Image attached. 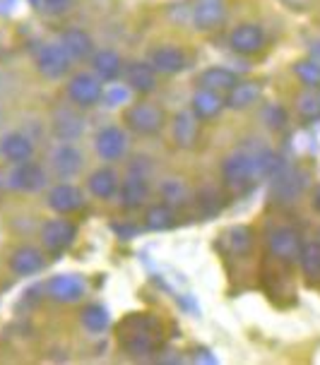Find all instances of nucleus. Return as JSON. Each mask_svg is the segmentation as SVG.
Here are the masks:
<instances>
[{
    "label": "nucleus",
    "mask_w": 320,
    "mask_h": 365,
    "mask_svg": "<svg viewBox=\"0 0 320 365\" xmlns=\"http://www.w3.org/2000/svg\"><path fill=\"white\" fill-rule=\"evenodd\" d=\"M121 349L133 358H145L159 351L164 341V327L152 315H130L119 327Z\"/></svg>",
    "instance_id": "nucleus-1"
},
{
    "label": "nucleus",
    "mask_w": 320,
    "mask_h": 365,
    "mask_svg": "<svg viewBox=\"0 0 320 365\" xmlns=\"http://www.w3.org/2000/svg\"><path fill=\"white\" fill-rule=\"evenodd\" d=\"M221 175H224V185L236 195L248 192L260 178L256 159L244 152L226 156L224 164H221Z\"/></svg>",
    "instance_id": "nucleus-2"
},
{
    "label": "nucleus",
    "mask_w": 320,
    "mask_h": 365,
    "mask_svg": "<svg viewBox=\"0 0 320 365\" xmlns=\"http://www.w3.org/2000/svg\"><path fill=\"white\" fill-rule=\"evenodd\" d=\"M123 123H126L128 130H133L135 135L149 137V135H156L161 128H164V110L159 106H154V103L140 101V103H133L130 108H126Z\"/></svg>",
    "instance_id": "nucleus-3"
},
{
    "label": "nucleus",
    "mask_w": 320,
    "mask_h": 365,
    "mask_svg": "<svg viewBox=\"0 0 320 365\" xmlns=\"http://www.w3.org/2000/svg\"><path fill=\"white\" fill-rule=\"evenodd\" d=\"M301 247H304L301 236H299V231H294L289 226L274 228L270 233V238H267V250H270V255L286 264L296 262L299 255H301Z\"/></svg>",
    "instance_id": "nucleus-4"
},
{
    "label": "nucleus",
    "mask_w": 320,
    "mask_h": 365,
    "mask_svg": "<svg viewBox=\"0 0 320 365\" xmlns=\"http://www.w3.org/2000/svg\"><path fill=\"white\" fill-rule=\"evenodd\" d=\"M68 96H70V101L80 108H89V106H94V103H99L104 96L99 77L89 75V73H77L73 80L68 82Z\"/></svg>",
    "instance_id": "nucleus-5"
},
{
    "label": "nucleus",
    "mask_w": 320,
    "mask_h": 365,
    "mask_svg": "<svg viewBox=\"0 0 320 365\" xmlns=\"http://www.w3.org/2000/svg\"><path fill=\"white\" fill-rule=\"evenodd\" d=\"M70 61L73 58L68 56V51L61 43H49L36 53V70L49 80H58L70 70Z\"/></svg>",
    "instance_id": "nucleus-6"
},
{
    "label": "nucleus",
    "mask_w": 320,
    "mask_h": 365,
    "mask_svg": "<svg viewBox=\"0 0 320 365\" xmlns=\"http://www.w3.org/2000/svg\"><path fill=\"white\" fill-rule=\"evenodd\" d=\"M77 236V226L68 219H51L41 226V240L49 252H63Z\"/></svg>",
    "instance_id": "nucleus-7"
},
{
    "label": "nucleus",
    "mask_w": 320,
    "mask_h": 365,
    "mask_svg": "<svg viewBox=\"0 0 320 365\" xmlns=\"http://www.w3.org/2000/svg\"><path fill=\"white\" fill-rule=\"evenodd\" d=\"M306 180H309V175L299 171V168H282V171L274 175L272 195L277 197V202H294L304 192Z\"/></svg>",
    "instance_id": "nucleus-8"
},
{
    "label": "nucleus",
    "mask_w": 320,
    "mask_h": 365,
    "mask_svg": "<svg viewBox=\"0 0 320 365\" xmlns=\"http://www.w3.org/2000/svg\"><path fill=\"white\" fill-rule=\"evenodd\" d=\"M226 19V0H195L193 22L202 31H212L224 24Z\"/></svg>",
    "instance_id": "nucleus-9"
},
{
    "label": "nucleus",
    "mask_w": 320,
    "mask_h": 365,
    "mask_svg": "<svg viewBox=\"0 0 320 365\" xmlns=\"http://www.w3.org/2000/svg\"><path fill=\"white\" fill-rule=\"evenodd\" d=\"M46 185V173L44 168L34 164V161H22L15 164V171L10 173V187L22 192H36Z\"/></svg>",
    "instance_id": "nucleus-10"
},
{
    "label": "nucleus",
    "mask_w": 320,
    "mask_h": 365,
    "mask_svg": "<svg viewBox=\"0 0 320 365\" xmlns=\"http://www.w3.org/2000/svg\"><path fill=\"white\" fill-rule=\"evenodd\" d=\"M94 147H96V154H99L104 161H116L126 154L128 137L121 128L111 125V128L99 130V135H96V140H94Z\"/></svg>",
    "instance_id": "nucleus-11"
},
{
    "label": "nucleus",
    "mask_w": 320,
    "mask_h": 365,
    "mask_svg": "<svg viewBox=\"0 0 320 365\" xmlns=\"http://www.w3.org/2000/svg\"><path fill=\"white\" fill-rule=\"evenodd\" d=\"M229 46L241 56H256L265 46V34L258 24H241L229 36Z\"/></svg>",
    "instance_id": "nucleus-12"
},
{
    "label": "nucleus",
    "mask_w": 320,
    "mask_h": 365,
    "mask_svg": "<svg viewBox=\"0 0 320 365\" xmlns=\"http://www.w3.org/2000/svg\"><path fill=\"white\" fill-rule=\"evenodd\" d=\"M147 63L161 75H176L186 68V53L176 46H156L149 51Z\"/></svg>",
    "instance_id": "nucleus-13"
},
{
    "label": "nucleus",
    "mask_w": 320,
    "mask_h": 365,
    "mask_svg": "<svg viewBox=\"0 0 320 365\" xmlns=\"http://www.w3.org/2000/svg\"><path fill=\"white\" fill-rule=\"evenodd\" d=\"M49 296L56 303H75L84 296V282L77 274H58L49 282Z\"/></svg>",
    "instance_id": "nucleus-14"
},
{
    "label": "nucleus",
    "mask_w": 320,
    "mask_h": 365,
    "mask_svg": "<svg viewBox=\"0 0 320 365\" xmlns=\"http://www.w3.org/2000/svg\"><path fill=\"white\" fill-rule=\"evenodd\" d=\"M82 190L70 182H58L56 187H51L49 192V207L58 214H73L82 207Z\"/></svg>",
    "instance_id": "nucleus-15"
},
{
    "label": "nucleus",
    "mask_w": 320,
    "mask_h": 365,
    "mask_svg": "<svg viewBox=\"0 0 320 365\" xmlns=\"http://www.w3.org/2000/svg\"><path fill=\"white\" fill-rule=\"evenodd\" d=\"M0 152L12 164H22V161H29L34 156V142L24 133H8L0 142Z\"/></svg>",
    "instance_id": "nucleus-16"
},
{
    "label": "nucleus",
    "mask_w": 320,
    "mask_h": 365,
    "mask_svg": "<svg viewBox=\"0 0 320 365\" xmlns=\"http://www.w3.org/2000/svg\"><path fill=\"white\" fill-rule=\"evenodd\" d=\"M41 267H44V252L31 245L17 247L10 255V269L19 274V277H31V274L41 272Z\"/></svg>",
    "instance_id": "nucleus-17"
},
{
    "label": "nucleus",
    "mask_w": 320,
    "mask_h": 365,
    "mask_svg": "<svg viewBox=\"0 0 320 365\" xmlns=\"http://www.w3.org/2000/svg\"><path fill=\"white\" fill-rule=\"evenodd\" d=\"M260 94H263V87H260L258 82H236L231 89L226 91L224 106H229L231 110L251 108L253 103L260 99Z\"/></svg>",
    "instance_id": "nucleus-18"
},
{
    "label": "nucleus",
    "mask_w": 320,
    "mask_h": 365,
    "mask_svg": "<svg viewBox=\"0 0 320 365\" xmlns=\"http://www.w3.org/2000/svg\"><path fill=\"white\" fill-rule=\"evenodd\" d=\"M126 82L133 91L149 94L156 89V70L149 63H128L126 65Z\"/></svg>",
    "instance_id": "nucleus-19"
},
{
    "label": "nucleus",
    "mask_w": 320,
    "mask_h": 365,
    "mask_svg": "<svg viewBox=\"0 0 320 365\" xmlns=\"http://www.w3.org/2000/svg\"><path fill=\"white\" fill-rule=\"evenodd\" d=\"M91 68H94V75L104 82H114L119 80V75L123 73V61L116 51L111 48H101L91 56Z\"/></svg>",
    "instance_id": "nucleus-20"
},
{
    "label": "nucleus",
    "mask_w": 320,
    "mask_h": 365,
    "mask_svg": "<svg viewBox=\"0 0 320 365\" xmlns=\"http://www.w3.org/2000/svg\"><path fill=\"white\" fill-rule=\"evenodd\" d=\"M51 166L58 178H73L82 168V156L73 145H61L51 156Z\"/></svg>",
    "instance_id": "nucleus-21"
},
{
    "label": "nucleus",
    "mask_w": 320,
    "mask_h": 365,
    "mask_svg": "<svg viewBox=\"0 0 320 365\" xmlns=\"http://www.w3.org/2000/svg\"><path fill=\"white\" fill-rule=\"evenodd\" d=\"M82 130H84V120H82L80 113H75V110H70V108L56 110V115H54V133H56L58 140L70 142V140H75V137H80Z\"/></svg>",
    "instance_id": "nucleus-22"
},
{
    "label": "nucleus",
    "mask_w": 320,
    "mask_h": 365,
    "mask_svg": "<svg viewBox=\"0 0 320 365\" xmlns=\"http://www.w3.org/2000/svg\"><path fill=\"white\" fill-rule=\"evenodd\" d=\"M61 46L65 51H68L70 58H77V61H82V58H89L91 51H94V43H91V36L87 34L84 29H68L61 34Z\"/></svg>",
    "instance_id": "nucleus-23"
},
{
    "label": "nucleus",
    "mask_w": 320,
    "mask_h": 365,
    "mask_svg": "<svg viewBox=\"0 0 320 365\" xmlns=\"http://www.w3.org/2000/svg\"><path fill=\"white\" fill-rule=\"evenodd\" d=\"M224 108V99H221L219 91H212V89H198L193 94V113L198 115V120H207V118H214L219 110Z\"/></svg>",
    "instance_id": "nucleus-24"
},
{
    "label": "nucleus",
    "mask_w": 320,
    "mask_h": 365,
    "mask_svg": "<svg viewBox=\"0 0 320 365\" xmlns=\"http://www.w3.org/2000/svg\"><path fill=\"white\" fill-rule=\"evenodd\" d=\"M198 133H200V125H198V115L195 113H188L183 110L174 118V140L179 147H193L195 140H198Z\"/></svg>",
    "instance_id": "nucleus-25"
},
{
    "label": "nucleus",
    "mask_w": 320,
    "mask_h": 365,
    "mask_svg": "<svg viewBox=\"0 0 320 365\" xmlns=\"http://www.w3.org/2000/svg\"><path fill=\"white\" fill-rule=\"evenodd\" d=\"M147 195H149V185L140 175H130L121 187V202L126 210H140V207L145 205Z\"/></svg>",
    "instance_id": "nucleus-26"
},
{
    "label": "nucleus",
    "mask_w": 320,
    "mask_h": 365,
    "mask_svg": "<svg viewBox=\"0 0 320 365\" xmlns=\"http://www.w3.org/2000/svg\"><path fill=\"white\" fill-rule=\"evenodd\" d=\"M87 185L94 197L109 200L119 192V175H116V171H111V168H99V171H94L89 175Z\"/></svg>",
    "instance_id": "nucleus-27"
},
{
    "label": "nucleus",
    "mask_w": 320,
    "mask_h": 365,
    "mask_svg": "<svg viewBox=\"0 0 320 365\" xmlns=\"http://www.w3.org/2000/svg\"><path fill=\"white\" fill-rule=\"evenodd\" d=\"M239 82V77L231 73V70H226V68H210V70H205V73L200 75V87L202 89H212V91H226L234 87V84Z\"/></svg>",
    "instance_id": "nucleus-28"
},
{
    "label": "nucleus",
    "mask_w": 320,
    "mask_h": 365,
    "mask_svg": "<svg viewBox=\"0 0 320 365\" xmlns=\"http://www.w3.org/2000/svg\"><path fill=\"white\" fill-rule=\"evenodd\" d=\"M296 113L306 123L320 120V87H306L296 96Z\"/></svg>",
    "instance_id": "nucleus-29"
},
{
    "label": "nucleus",
    "mask_w": 320,
    "mask_h": 365,
    "mask_svg": "<svg viewBox=\"0 0 320 365\" xmlns=\"http://www.w3.org/2000/svg\"><path fill=\"white\" fill-rule=\"evenodd\" d=\"M221 243H224V247L231 255H246L253 245V233L246 226H234L224 233Z\"/></svg>",
    "instance_id": "nucleus-30"
},
{
    "label": "nucleus",
    "mask_w": 320,
    "mask_h": 365,
    "mask_svg": "<svg viewBox=\"0 0 320 365\" xmlns=\"http://www.w3.org/2000/svg\"><path fill=\"white\" fill-rule=\"evenodd\" d=\"M299 264L309 282H320V243H304Z\"/></svg>",
    "instance_id": "nucleus-31"
},
{
    "label": "nucleus",
    "mask_w": 320,
    "mask_h": 365,
    "mask_svg": "<svg viewBox=\"0 0 320 365\" xmlns=\"http://www.w3.org/2000/svg\"><path fill=\"white\" fill-rule=\"evenodd\" d=\"M176 224V214L169 205H154L145 214V226L152 231H166Z\"/></svg>",
    "instance_id": "nucleus-32"
},
{
    "label": "nucleus",
    "mask_w": 320,
    "mask_h": 365,
    "mask_svg": "<svg viewBox=\"0 0 320 365\" xmlns=\"http://www.w3.org/2000/svg\"><path fill=\"white\" fill-rule=\"evenodd\" d=\"M80 319L89 331H104L109 327V310L99 303L84 305L80 312Z\"/></svg>",
    "instance_id": "nucleus-33"
},
{
    "label": "nucleus",
    "mask_w": 320,
    "mask_h": 365,
    "mask_svg": "<svg viewBox=\"0 0 320 365\" xmlns=\"http://www.w3.org/2000/svg\"><path fill=\"white\" fill-rule=\"evenodd\" d=\"M294 75L304 87H320V61H299L294 65Z\"/></svg>",
    "instance_id": "nucleus-34"
},
{
    "label": "nucleus",
    "mask_w": 320,
    "mask_h": 365,
    "mask_svg": "<svg viewBox=\"0 0 320 365\" xmlns=\"http://www.w3.org/2000/svg\"><path fill=\"white\" fill-rule=\"evenodd\" d=\"M265 120H267V125L274 128V130L284 128V123H286V113H284V108H279V106H270V108L265 110Z\"/></svg>",
    "instance_id": "nucleus-35"
},
{
    "label": "nucleus",
    "mask_w": 320,
    "mask_h": 365,
    "mask_svg": "<svg viewBox=\"0 0 320 365\" xmlns=\"http://www.w3.org/2000/svg\"><path fill=\"white\" fill-rule=\"evenodd\" d=\"M39 3L44 5L46 12H51V15H61V12L70 10V5H73V0H39Z\"/></svg>",
    "instance_id": "nucleus-36"
},
{
    "label": "nucleus",
    "mask_w": 320,
    "mask_h": 365,
    "mask_svg": "<svg viewBox=\"0 0 320 365\" xmlns=\"http://www.w3.org/2000/svg\"><path fill=\"white\" fill-rule=\"evenodd\" d=\"M126 96H128V91L126 89H114L109 94V101L111 103H116V101H126Z\"/></svg>",
    "instance_id": "nucleus-37"
},
{
    "label": "nucleus",
    "mask_w": 320,
    "mask_h": 365,
    "mask_svg": "<svg viewBox=\"0 0 320 365\" xmlns=\"http://www.w3.org/2000/svg\"><path fill=\"white\" fill-rule=\"evenodd\" d=\"M313 207H316V210L320 212V187L316 190V195H313Z\"/></svg>",
    "instance_id": "nucleus-38"
}]
</instances>
